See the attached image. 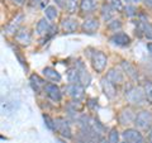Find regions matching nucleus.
<instances>
[{
    "label": "nucleus",
    "instance_id": "16",
    "mask_svg": "<svg viewBox=\"0 0 152 143\" xmlns=\"http://www.w3.org/2000/svg\"><path fill=\"white\" fill-rule=\"evenodd\" d=\"M134 119H136L134 114H133L132 110H129V109H124V110L119 114L121 124H129V123H132Z\"/></svg>",
    "mask_w": 152,
    "mask_h": 143
},
{
    "label": "nucleus",
    "instance_id": "15",
    "mask_svg": "<svg viewBox=\"0 0 152 143\" xmlns=\"http://www.w3.org/2000/svg\"><path fill=\"white\" fill-rule=\"evenodd\" d=\"M51 31H52V27L50 26V22L47 20L46 18L41 19V20L38 22V24H37V33L39 36H45V34H47V33L51 32Z\"/></svg>",
    "mask_w": 152,
    "mask_h": 143
},
{
    "label": "nucleus",
    "instance_id": "7",
    "mask_svg": "<svg viewBox=\"0 0 152 143\" xmlns=\"http://www.w3.org/2000/svg\"><path fill=\"white\" fill-rule=\"evenodd\" d=\"M109 41H110L113 45L119 46V47H124V46H128L131 43L129 36H127L126 33H123V32H119V33L113 34L110 38H109Z\"/></svg>",
    "mask_w": 152,
    "mask_h": 143
},
{
    "label": "nucleus",
    "instance_id": "9",
    "mask_svg": "<svg viewBox=\"0 0 152 143\" xmlns=\"http://www.w3.org/2000/svg\"><path fill=\"white\" fill-rule=\"evenodd\" d=\"M102 88H103L104 94H105L107 98H109V99H113L117 95V90L114 88V85L107 77L102 79Z\"/></svg>",
    "mask_w": 152,
    "mask_h": 143
},
{
    "label": "nucleus",
    "instance_id": "8",
    "mask_svg": "<svg viewBox=\"0 0 152 143\" xmlns=\"http://www.w3.org/2000/svg\"><path fill=\"white\" fill-rule=\"evenodd\" d=\"M45 91L48 95V98L52 99L53 101H58L62 98V94H61V90L58 86H56L55 84H47L45 85Z\"/></svg>",
    "mask_w": 152,
    "mask_h": 143
},
{
    "label": "nucleus",
    "instance_id": "33",
    "mask_svg": "<svg viewBox=\"0 0 152 143\" xmlns=\"http://www.w3.org/2000/svg\"><path fill=\"white\" fill-rule=\"evenodd\" d=\"M47 3H48V0H34V4L39 8H45Z\"/></svg>",
    "mask_w": 152,
    "mask_h": 143
},
{
    "label": "nucleus",
    "instance_id": "3",
    "mask_svg": "<svg viewBox=\"0 0 152 143\" xmlns=\"http://www.w3.org/2000/svg\"><path fill=\"white\" fill-rule=\"evenodd\" d=\"M145 96H146V94L140 88H132L126 94L127 100L132 104H142L145 101Z\"/></svg>",
    "mask_w": 152,
    "mask_h": 143
},
{
    "label": "nucleus",
    "instance_id": "34",
    "mask_svg": "<svg viewBox=\"0 0 152 143\" xmlns=\"http://www.w3.org/2000/svg\"><path fill=\"white\" fill-rule=\"evenodd\" d=\"M57 5L61 7V8H65V4H66V0H56Z\"/></svg>",
    "mask_w": 152,
    "mask_h": 143
},
{
    "label": "nucleus",
    "instance_id": "39",
    "mask_svg": "<svg viewBox=\"0 0 152 143\" xmlns=\"http://www.w3.org/2000/svg\"><path fill=\"white\" fill-rule=\"evenodd\" d=\"M14 1H17V3H19V4H22L24 0H14Z\"/></svg>",
    "mask_w": 152,
    "mask_h": 143
},
{
    "label": "nucleus",
    "instance_id": "10",
    "mask_svg": "<svg viewBox=\"0 0 152 143\" xmlns=\"http://www.w3.org/2000/svg\"><path fill=\"white\" fill-rule=\"evenodd\" d=\"M98 28H99V22L94 18H89L83 23V31L85 33H89V34L95 33L98 31Z\"/></svg>",
    "mask_w": 152,
    "mask_h": 143
},
{
    "label": "nucleus",
    "instance_id": "37",
    "mask_svg": "<svg viewBox=\"0 0 152 143\" xmlns=\"http://www.w3.org/2000/svg\"><path fill=\"white\" fill-rule=\"evenodd\" d=\"M147 50H148V52L152 53V43H147Z\"/></svg>",
    "mask_w": 152,
    "mask_h": 143
},
{
    "label": "nucleus",
    "instance_id": "4",
    "mask_svg": "<svg viewBox=\"0 0 152 143\" xmlns=\"http://www.w3.org/2000/svg\"><path fill=\"white\" fill-rule=\"evenodd\" d=\"M66 93H67L71 98H74L75 100H80L84 98V86L80 84H69L65 88Z\"/></svg>",
    "mask_w": 152,
    "mask_h": 143
},
{
    "label": "nucleus",
    "instance_id": "2",
    "mask_svg": "<svg viewBox=\"0 0 152 143\" xmlns=\"http://www.w3.org/2000/svg\"><path fill=\"white\" fill-rule=\"evenodd\" d=\"M107 56L103 53L100 51H96L93 53V57H91V63H93V67L96 72H103L104 69L107 66Z\"/></svg>",
    "mask_w": 152,
    "mask_h": 143
},
{
    "label": "nucleus",
    "instance_id": "23",
    "mask_svg": "<svg viewBox=\"0 0 152 143\" xmlns=\"http://www.w3.org/2000/svg\"><path fill=\"white\" fill-rule=\"evenodd\" d=\"M31 85H32V88L36 90V91H39V89L41 86H43L45 82L42 81L39 77H38L37 75H32L31 76Z\"/></svg>",
    "mask_w": 152,
    "mask_h": 143
},
{
    "label": "nucleus",
    "instance_id": "32",
    "mask_svg": "<svg viewBox=\"0 0 152 143\" xmlns=\"http://www.w3.org/2000/svg\"><path fill=\"white\" fill-rule=\"evenodd\" d=\"M126 14L128 17H133L136 14V8L132 7V5H127L126 7Z\"/></svg>",
    "mask_w": 152,
    "mask_h": 143
},
{
    "label": "nucleus",
    "instance_id": "29",
    "mask_svg": "<svg viewBox=\"0 0 152 143\" xmlns=\"http://www.w3.org/2000/svg\"><path fill=\"white\" fill-rule=\"evenodd\" d=\"M145 94H146L147 100H150L152 103V84L151 82H147L145 85Z\"/></svg>",
    "mask_w": 152,
    "mask_h": 143
},
{
    "label": "nucleus",
    "instance_id": "25",
    "mask_svg": "<svg viewBox=\"0 0 152 143\" xmlns=\"http://www.w3.org/2000/svg\"><path fill=\"white\" fill-rule=\"evenodd\" d=\"M45 14H46V17L48 18L50 20H53V19L57 18V9L55 7L50 5V7H47L45 9Z\"/></svg>",
    "mask_w": 152,
    "mask_h": 143
},
{
    "label": "nucleus",
    "instance_id": "26",
    "mask_svg": "<svg viewBox=\"0 0 152 143\" xmlns=\"http://www.w3.org/2000/svg\"><path fill=\"white\" fill-rule=\"evenodd\" d=\"M109 143H119V134H118V131L114 128L109 133V138H108Z\"/></svg>",
    "mask_w": 152,
    "mask_h": 143
},
{
    "label": "nucleus",
    "instance_id": "36",
    "mask_svg": "<svg viewBox=\"0 0 152 143\" xmlns=\"http://www.w3.org/2000/svg\"><path fill=\"white\" fill-rule=\"evenodd\" d=\"M124 1H126L127 4H136V3L141 1V0H124Z\"/></svg>",
    "mask_w": 152,
    "mask_h": 143
},
{
    "label": "nucleus",
    "instance_id": "18",
    "mask_svg": "<svg viewBox=\"0 0 152 143\" xmlns=\"http://www.w3.org/2000/svg\"><path fill=\"white\" fill-rule=\"evenodd\" d=\"M43 75L46 76V79H48L51 81H61V75L57 72V71L55 69H52V67H46L43 69Z\"/></svg>",
    "mask_w": 152,
    "mask_h": 143
},
{
    "label": "nucleus",
    "instance_id": "22",
    "mask_svg": "<svg viewBox=\"0 0 152 143\" xmlns=\"http://www.w3.org/2000/svg\"><path fill=\"white\" fill-rule=\"evenodd\" d=\"M140 31L143 32V34L150 38V39H152V26L150 24V23L147 22H141L140 23Z\"/></svg>",
    "mask_w": 152,
    "mask_h": 143
},
{
    "label": "nucleus",
    "instance_id": "28",
    "mask_svg": "<svg viewBox=\"0 0 152 143\" xmlns=\"http://www.w3.org/2000/svg\"><path fill=\"white\" fill-rule=\"evenodd\" d=\"M108 4L110 5L114 10H122V1L121 0H107Z\"/></svg>",
    "mask_w": 152,
    "mask_h": 143
},
{
    "label": "nucleus",
    "instance_id": "27",
    "mask_svg": "<svg viewBox=\"0 0 152 143\" xmlns=\"http://www.w3.org/2000/svg\"><path fill=\"white\" fill-rule=\"evenodd\" d=\"M22 19H23V15H19V17L15 19V20H14L12 24L8 27V32H9V33H14V32H15L17 28H18V26L20 24V20H22Z\"/></svg>",
    "mask_w": 152,
    "mask_h": 143
},
{
    "label": "nucleus",
    "instance_id": "41",
    "mask_svg": "<svg viewBox=\"0 0 152 143\" xmlns=\"http://www.w3.org/2000/svg\"><path fill=\"white\" fill-rule=\"evenodd\" d=\"M122 143H131V142H127V141H126V142H122Z\"/></svg>",
    "mask_w": 152,
    "mask_h": 143
},
{
    "label": "nucleus",
    "instance_id": "14",
    "mask_svg": "<svg viewBox=\"0 0 152 143\" xmlns=\"http://www.w3.org/2000/svg\"><path fill=\"white\" fill-rule=\"evenodd\" d=\"M77 27H79V24H77V20H76V19L65 18L62 20V28H64V31L67 32V33L75 32L76 29H77Z\"/></svg>",
    "mask_w": 152,
    "mask_h": 143
},
{
    "label": "nucleus",
    "instance_id": "30",
    "mask_svg": "<svg viewBox=\"0 0 152 143\" xmlns=\"http://www.w3.org/2000/svg\"><path fill=\"white\" fill-rule=\"evenodd\" d=\"M108 28L112 31H117V29H121L122 28V23L119 20H113V22H109Z\"/></svg>",
    "mask_w": 152,
    "mask_h": 143
},
{
    "label": "nucleus",
    "instance_id": "24",
    "mask_svg": "<svg viewBox=\"0 0 152 143\" xmlns=\"http://www.w3.org/2000/svg\"><path fill=\"white\" fill-rule=\"evenodd\" d=\"M77 4H79V0H66V4H65L66 12L70 14L75 13L76 9H77Z\"/></svg>",
    "mask_w": 152,
    "mask_h": 143
},
{
    "label": "nucleus",
    "instance_id": "31",
    "mask_svg": "<svg viewBox=\"0 0 152 143\" xmlns=\"http://www.w3.org/2000/svg\"><path fill=\"white\" fill-rule=\"evenodd\" d=\"M43 118H45V122H46V124H47V127L50 128V129H56V127H55V120H52V119L48 117V115H43Z\"/></svg>",
    "mask_w": 152,
    "mask_h": 143
},
{
    "label": "nucleus",
    "instance_id": "12",
    "mask_svg": "<svg viewBox=\"0 0 152 143\" xmlns=\"http://www.w3.org/2000/svg\"><path fill=\"white\" fill-rule=\"evenodd\" d=\"M121 66H122V69L124 70V72L129 76L132 80L138 79V71H137V69L131 62H128V61H123V62L121 63Z\"/></svg>",
    "mask_w": 152,
    "mask_h": 143
},
{
    "label": "nucleus",
    "instance_id": "19",
    "mask_svg": "<svg viewBox=\"0 0 152 143\" xmlns=\"http://www.w3.org/2000/svg\"><path fill=\"white\" fill-rule=\"evenodd\" d=\"M67 81L70 84H79L80 82V72L77 67H71L67 71Z\"/></svg>",
    "mask_w": 152,
    "mask_h": 143
},
{
    "label": "nucleus",
    "instance_id": "1",
    "mask_svg": "<svg viewBox=\"0 0 152 143\" xmlns=\"http://www.w3.org/2000/svg\"><path fill=\"white\" fill-rule=\"evenodd\" d=\"M134 124L141 129H147L152 124V114L147 110H142L136 115Z\"/></svg>",
    "mask_w": 152,
    "mask_h": 143
},
{
    "label": "nucleus",
    "instance_id": "38",
    "mask_svg": "<svg viewBox=\"0 0 152 143\" xmlns=\"http://www.w3.org/2000/svg\"><path fill=\"white\" fill-rule=\"evenodd\" d=\"M148 142H150V143H152V129H151L150 134H148Z\"/></svg>",
    "mask_w": 152,
    "mask_h": 143
},
{
    "label": "nucleus",
    "instance_id": "13",
    "mask_svg": "<svg viewBox=\"0 0 152 143\" xmlns=\"http://www.w3.org/2000/svg\"><path fill=\"white\" fill-rule=\"evenodd\" d=\"M107 79L110 81L113 85H115V84H122V82H123V74L119 72V71H118L117 69H112V70L108 71Z\"/></svg>",
    "mask_w": 152,
    "mask_h": 143
},
{
    "label": "nucleus",
    "instance_id": "5",
    "mask_svg": "<svg viewBox=\"0 0 152 143\" xmlns=\"http://www.w3.org/2000/svg\"><path fill=\"white\" fill-rule=\"evenodd\" d=\"M55 127H56V131L60 133L62 137L65 138H71V128H70V124L67 122L65 120V119H56L55 120Z\"/></svg>",
    "mask_w": 152,
    "mask_h": 143
},
{
    "label": "nucleus",
    "instance_id": "35",
    "mask_svg": "<svg viewBox=\"0 0 152 143\" xmlns=\"http://www.w3.org/2000/svg\"><path fill=\"white\" fill-rule=\"evenodd\" d=\"M143 3H145L148 8H152V0H143Z\"/></svg>",
    "mask_w": 152,
    "mask_h": 143
},
{
    "label": "nucleus",
    "instance_id": "40",
    "mask_svg": "<svg viewBox=\"0 0 152 143\" xmlns=\"http://www.w3.org/2000/svg\"><path fill=\"white\" fill-rule=\"evenodd\" d=\"M100 143H109V142H107V141H105V139H103V141H102V142H100Z\"/></svg>",
    "mask_w": 152,
    "mask_h": 143
},
{
    "label": "nucleus",
    "instance_id": "6",
    "mask_svg": "<svg viewBox=\"0 0 152 143\" xmlns=\"http://www.w3.org/2000/svg\"><path fill=\"white\" fill-rule=\"evenodd\" d=\"M122 136L127 142H131V143H145L143 137H142V134L137 129H127V131L123 132Z\"/></svg>",
    "mask_w": 152,
    "mask_h": 143
},
{
    "label": "nucleus",
    "instance_id": "21",
    "mask_svg": "<svg viewBox=\"0 0 152 143\" xmlns=\"http://www.w3.org/2000/svg\"><path fill=\"white\" fill-rule=\"evenodd\" d=\"M113 15H114V9L109 5V4L103 5V8H102V17H103L104 20L109 22L113 18Z\"/></svg>",
    "mask_w": 152,
    "mask_h": 143
},
{
    "label": "nucleus",
    "instance_id": "20",
    "mask_svg": "<svg viewBox=\"0 0 152 143\" xmlns=\"http://www.w3.org/2000/svg\"><path fill=\"white\" fill-rule=\"evenodd\" d=\"M15 38H17V41L20 45H29V42L32 39V36L27 29H23L20 32H18V34H17Z\"/></svg>",
    "mask_w": 152,
    "mask_h": 143
},
{
    "label": "nucleus",
    "instance_id": "11",
    "mask_svg": "<svg viewBox=\"0 0 152 143\" xmlns=\"http://www.w3.org/2000/svg\"><path fill=\"white\" fill-rule=\"evenodd\" d=\"M76 67H77L79 72H80V82H81L83 86H88V85L90 84V80H91V77H90V75L88 74V71H86V69H85L84 63L81 62V61H79Z\"/></svg>",
    "mask_w": 152,
    "mask_h": 143
},
{
    "label": "nucleus",
    "instance_id": "17",
    "mask_svg": "<svg viewBox=\"0 0 152 143\" xmlns=\"http://www.w3.org/2000/svg\"><path fill=\"white\" fill-rule=\"evenodd\" d=\"M95 7H96L95 0H81L80 3V9L83 13H91L95 10Z\"/></svg>",
    "mask_w": 152,
    "mask_h": 143
}]
</instances>
